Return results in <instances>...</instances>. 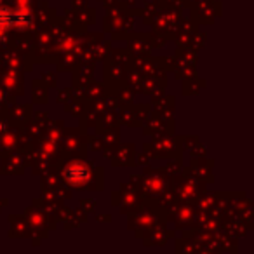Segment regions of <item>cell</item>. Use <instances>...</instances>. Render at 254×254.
I'll return each instance as SVG.
<instances>
[{
    "mask_svg": "<svg viewBox=\"0 0 254 254\" xmlns=\"http://www.w3.org/2000/svg\"><path fill=\"white\" fill-rule=\"evenodd\" d=\"M64 176H66L68 183L78 185V183H82L85 178H87V169H85V167H82L80 164H75V166L68 167L66 173H64Z\"/></svg>",
    "mask_w": 254,
    "mask_h": 254,
    "instance_id": "1",
    "label": "cell"
},
{
    "mask_svg": "<svg viewBox=\"0 0 254 254\" xmlns=\"http://www.w3.org/2000/svg\"><path fill=\"white\" fill-rule=\"evenodd\" d=\"M19 18H16V14H12L9 9L0 7V30H9L12 26H18Z\"/></svg>",
    "mask_w": 254,
    "mask_h": 254,
    "instance_id": "2",
    "label": "cell"
}]
</instances>
